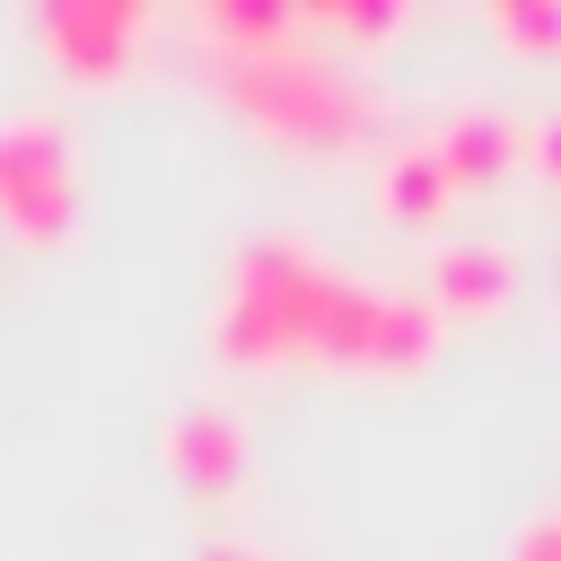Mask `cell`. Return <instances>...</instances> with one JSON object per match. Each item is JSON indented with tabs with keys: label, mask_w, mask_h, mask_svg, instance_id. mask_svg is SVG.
I'll use <instances>...</instances> for the list:
<instances>
[{
	"label": "cell",
	"mask_w": 561,
	"mask_h": 561,
	"mask_svg": "<svg viewBox=\"0 0 561 561\" xmlns=\"http://www.w3.org/2000/svg\"><path fill=\"white\" fill-rule=\"evenodd\" d=\"M526 158H535V167H543V175L561 184V114H543V123L526 131Z\"/></svg>",
	"instance_id": "obj_14"
},
{
	"label": "cell",
	"mask_w": 561,
	"mask_h": 561,
	"mask_svg": "<svg viewBox=\"0 0 561 561\" xmlns=\"http://www.w3.org/2000/svg\"><path fill=\"white\" fill-rule=\"evenodd\" d=\"M193 561H263V552H254V543H228V535H219V543H202Z\"/></svg>",
	"instance_id": "obj_15"
},
{
	"label": "cell",
	"mask_w": 561,
	"mask_h": 561,
	"mask_svg": "<svg viewBox=\"0 0 561 561\" xmlns=\"http://www.w3.org/2000/svg\"><path fill=\"white\" fill-rule=\"evenodd\" d=\"M219 61V88L280 140L298 149H351L368 123H377V88L359 70H342L333 53L316 44H272V53H210Z\"/></svg>",
	"instance_id": "obj_2"
},
{
	"label": "cell",
	"mask_w": 561,
	"mask_h": 561,
	"mask_svg": "<svg viewBox=\"0 0 561 561\" xmlns=\"http://www.w3.org/2000/svg\"><path fill=\"white\" fill-rule=\"evenodd\" d=\"M491 35L508 53H561V0H491Z\"/></svg>",
	"instance_id": "obj_12"
},
{
	"label": "cell",
	"mask_w": 561,
	"mask_h": 561,
	"mask_svg": "<svg viewBox=\"0 0 561 561\" xmlns=\"http://www.w3.org/2000/svg\"><path fill=\"white\" fill-rule=\"evenodd\" d=\"M394 26H403L394 0H316V9H298V35H351V44H377V35H394Z\"/></svg>",
	"instance_id": "obj_11"
},
{
	"label": "cell",
	"mask_w": 561,
	"mask_h": 561,
	"mask_svg": "<svg viewBox=\"0 0 561 561\" xmlns=\"http://www.w3.org/2000/svg\"><path fill=\"white\" fill-rule=\"evenodd\" d=\"M377 280L324 263L307 237H245L228 263V298L210 324V351L237 368H280V359H333L368 368L377 342Z\"/></svg>",
	"instance_id": "obj_1"
},
{
	"label": "cell",
	"mask_w": 561,
	"mask_h": 561,
	"mask_svg": "<svg viewBox=\"0 0 561 561\" xmlns=\"http://www.w3.org/2000/svg\"><path fill=\"white\" fill-rule=\"evenodd\" d=\"M79 219V158L53 114H0V228L26 245H61Z\"/></svg>",
	"instance_id": "obj_3"
},
{
	"label": "cell",
	"mask_w": 561,
	"mask_h": 561,
	"mask_svg": "<svg viewBox=\"0 0 561 561\" xmlns=\"http://www.w3.org/2000/svg\"><path fill=\"white\" fill-rule=\"evenodd\" d=\"M447 167H438V149L430 140H403L394 158H386V175H377V210L394 219V228H430L438 210H447Z\"/></svg>",
	"instance_id": "obj_8"
},
{
	"label": "cell",
	"mask_w": 561,
	"mask_h": 561,
	"mask_svg": "<svg viewBox=\"0 0 561 561\" xmlns=\"http://www.w3.org/2000/svg\"><path fill=\"white\" fill-rule=\"evenodd\" d=\"M140 26H149L140 0H44V9H35V44H44L61 70H79V79H114V70L131 61Z\"/></svg>",
	"instance_id": "obj_4"
},
{
	"label": "cell",
	"mask_w": 561,
	"mask_h": 561,
	"mask_svg": "<svg viewBox=\"0 0 561 561\" xmlns=\"http://www.w3.org/2000/svg\"><path fill=\"white\" fill-rule=\"evenodd\" d=\"M430 307H438V316H491V307H508V254H500L491 237L438 245V263H430Z\"/></svg>",
	"instance_id": "obj_7"
},
{
	"label": "cell",
	"mask_w": 561,
	"mask_h": 561,
	"mask_svg": "<svg viewBox=\"0 0 561 561\" xmlns=\"http://www.w3.org/2000/svg\"><path fill=\"white\" fill-rule=\"evenodd\" d=\"M438 351V307L412 298V289H386L377 298V342H368V368H421Z\"/></svg>",
	"instance_id": "obj_10"
},
{
	"label": "cell",
	"mask_w": 561,
	"mask_h": 561,
	"mask_svg": "<svg viewBox=\"0 0 561 561\" xmlns=\"http://www.w3.org/2000/svg\"><path fill=\"white\" fill-rule=\"evenodd\" d=\"M202 35H210V53H272V44H298V9L289 0H202Z\"/></svg>",
	"instance_id": "obj_9"
},
{
	"label": "cell",
	"mask_w": 561,
	"mask_h": 561,
	"mask_svg": "<svg viewBox=\"0 0 561 561\" xmlns=\"http://www.w3.org/2000/svg\"><path fill=\"white\" fill-rule=\"evenodd\" d=\"M167 473L202 500H228L245 482V421L228 403H184L167 421Z\"/></svg>",
	"instance_id": "obj_5"
},
{
	"label": "cell",
	"mask_w": 561,
	"mask_h": 561,
	"mask_svg": "<svg viewBox=\"0 0 561 561\" xmlns=\"http://www.w3.org/2000/svg\"><path fill=\"white\" fill-rule=\"evenodd\" d=\"M430 149H438L447 184H491V175H508V167L526 158V123L500 114V105H456Z\"/></svg>",
	"instance_id": "obj_6"
},
{
	"label": "cell",
	"mask_w": 561,
	"mask_h": 561,
	"mask_svg": "<svg viewBox=\"0 0 561 561\" xmlns=\"http://www.w3.org/2000/svg\"><path fill=\"white\" fill-rule=\"evenodd\" d=\"M508 561H561V500H552V508H535V517L517 526Z\"/></svg>",
	"instance_id": "obj_13"
}]
</instances>
